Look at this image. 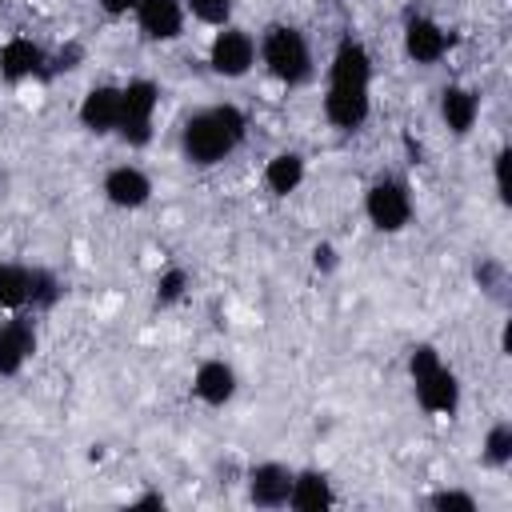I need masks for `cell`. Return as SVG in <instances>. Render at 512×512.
<instances>
[{"instance_id": "18", "label": "cell", "mask_w": 512, "mask_h": 512, "mask_svg": "<svg viewBox=\"0 0 512 512\" xmlns=\"http://www.w3.org/2000/svg\"><path fill=\"white\" fill-rule=\"evenodd\" d=\"M440 108H444V120H448L452 132H468L472 120H476V96L464 92V88H448Z\"/></svg>"}, {"instance_id": "29", "label": "cell", "mask_w": 512, "mask_h": 512, "mask_svg": "<svg viewBox=\"0 0 512 512\" xmlns=\"http://www.w3.org/2000/svg\"><path fill=\"white\" fill-rule=\"evenodd\" d=\"M332 264H336V252H332L328 244H320V248H316V268H332Z\"/></svg>"}, {"instance_id": "22", "label": "cell", "mask_w": 512, "mask_h": 512, "mask_svg": "<svg viewBox=\"0 0 512 512\" xmlns=\"http://www.w3.org/2000/svg\"><path fill=\"white\" fill-rule=\"evenodd\" d=\"M484 448H488V460H492V464H504V460L512 456V428H508V424H496V428L488 432V444H484Z\"/></svg>"}, {"instance_id": "15", "label": "cell", "mask_w": 512, "mask_h": 512, "mask_svg": "<svg viewBox=\"0 0 512 512\" xmlns=\"http://www.w3.org/2000/svg\"><path fill=\"white\" fill-rule=\"evenodd\" d=\"M232 388H236V376H232V368L220 364V360H208V364L196 372V392H200V400H208V404H224V400L232 396Z\"/></svg>"}, {"instance_id": "24", "label": "cell", "mask_w": 512, "mask_h": 512, "mask_svg": "<svg viewBox=\"0 0 512 512\" xmlns=\"http://www.w3.org/2000/svg\"><path fill=\"white\" fill-rule=\"evenodd\" d=\"M436 368H440L436 348H428V344H424V348H416V352H412V376H416V380H424V376H428V372H436Z\"/></svg>"}, {"instance_id": "9", "label": "cell", "mask_w": 512, "mask_h": 512, "mask_svg": "<svg viewBox=\"0 0 512 512\" xmlns=\"http://www.w3.org/2000/svg\"><path fill=\"white\" fill-rule=\"evenodd\" d=\"M332 84L340 88H368V52L356 40H344L332 60Z\"/></svg>"}, {"instance_id": "25", "label": "cell", "mask_w": 512, "mask_h": 512, "mask_svg": "<svg viewBox=\"0 0 512 512\" xmlns=\"http://www.w3.org/2000/svg\"><path fill=\"white\" fill-rule=\"evenodd\" d=\"M432 508H464V512H472L476 500L464 496V492H440V496H432Z\"/></svg>"}, {"instance_id": "10", "label": "cell", "mask_w": 512, "mask_h": 512, "mask_svg": "<svg viewBox=\"0 0 512 512\" xmlns=\"http://www.w3.org/2000/svg\"><path fill=\"white\" fill-rule=\"evenodd\" d=\"M288 492H292L288 468H280V464H260V468L252 472V500H256V504H264V508L288 504Z\"/></svg>"}, {"instance_id": "4", "label": "cell", "mask_w": 512, "mask_h": 512, "mask_svg": "<svg viewBox=\"0 0 512 512\" xmlns=\"http://www.w3.org/2000/svg\"><path fill=\"white\" fill-rule=\"evenodd\" d=\"M368 216H372V224H376V228H384V232L404 228V224H408V216H412V204H408L404 184H396V180L376 184V188L368 192Z\"/></svg>"}, {"instance_id": "2", "label": "cell", "mask_w": 512, "mask_h": 512, "mask_svg": "<svg viewBox=\"0 0 512 512\" xmlns=\"http://www.w3.org/2000/svg\"><path fill=\"white\" fill-rule=\"evenodd\" d=\"M264 60H268L272 76H280L288 84H300L308 76V44L296 28H272L264 36Z\"/></svg>"}, {"instance_id": "3", "label": "cell", "mask_w": 512, "mask_h": 512, "mask_svg": "<svg viewBox=\"0 0 512 512\" xmlns=\"http://www.w3.org/2000/svg\"><path fill=\"white\" fill-rule=\"evenodd\" d=\"M156 100H160V92H156V84H148V80H132V84L120 92V124H116V128L124 132V140H132V144H144V140H148Z\"/></svg>"}, {"instance_id": "28", "label": "cell", "mask_w": 512, "mask_h": 512, "mask_svg": "<svg viewBox=\"0 0 512 512\" xmlns=\"http://www.w3.org/2000/svg\"><path fill=\"white\" fill-rule=\"evenodd\" d=\"M496 188H500V200L512 196V192H508V152L496 156Z\"/></svg>"}, {"instance_id": "14", "label": "cell", "mask_w": 512, "mask_h": 512, "mask_svg": "<svg viewBox=\"0 0 512 512\" xmlns=\"http://www.w3.org/2000/svg\"><path fill=\"white\" fill-rule=\"evenodd\" d=\"M444 32L432 24V20H412L408 24V36H404V48H408V56L412 60H420V64H432V60H440V52H444Z\"/></svg>"}, {"instance_id": "1", "label": "cell", "mask_w": 512, "mask_h": 512, "mask_svg": "<svg viewBox=\"0 0 512 512\" xmlns=\"http://www.w3.org/2000/svg\"><path fill=\"white\" fill-rule=\"evenodd\" d=\"M240 136H244V116L232 104H220V108H208V112L188 120L184 152L196 164H216V160H224L240 144Z\"/></svg>"}, {"instance_id": "26", "label": "cell", "mask_w": 512, "mask_h": 512, "mask_svg": "<svg viewBox=\"0 0 512 512\" xmlns=\"http://www.w3.org/2000/svg\"><path fill=\"white\" fill-rule=\"evenodd\" d=\"M180 292H184V272H180V268H172V272L160 280V300L168 304V300H176Z\"/></svg>"}, {"instance_id": "19", "label": "cell", "mask_w": 512, "mask_h": 512, "mask_svg": "<svg viewBox=\"0 0 512 512\" xmlns=\"http://www.w3.org/2000/svg\"><path fill=\"white\" fill-rule=\"evenodd\" d=\"M300 176H304V164H300V156H292V152H284V156H276V160L268 164V188H272L276 196H288V192L300 184Z\"/></svg>"}, {"instance_id": "7", "label": "cell", "mask_w": 512, "mask_h": 512, "mask_svg": "<svg viewBox=\"0 0 512 512\" xmlns=\"http://www.w3.org/2000/svg\"><path fill=\"white\" fill-rule=\"evenodd\" d=\"M32 348H36L32 324H28V320H8V324L0 328V376L16 372V368L28 360Z\"/></svg>"}, {"instance_id": "21", "label": "cell", "mask_w": 512, "mask_h": 512, "mask_svg": "<svg viewBox=\"0 0 512 512\" xmlns=\"http://www.w3.org/2000/svg\"><path fill=\"white\" fill-rule=\"evenodd\" d=\"M28 300L32 304H52L56 300V276L52 272H28Z\"/></svg>"}, {"instance_id": "5", "label": "cell", "mask_w": 512, "mask_h": 512, "mask_svg": "<svg viewBox=\"0 0 512 512\" xmlns=\"http://www.w3.org/2000/svg\"><path fill=\"white\" fill-rule=\"evenodd\" d=\"M252 64V36L248 32H220L212 44V68L224 76H240Z\"/></svg>"}, {"instance_id": "30", "label": "cell", "mask_w": 512, "mask_h": 512, "mask_svg": "<svg viewBox=\"0 0 512 512\" xmlns=\"http://www.w3.org/2000/svg\"><path fill=\"white\" fill-rule=\"evenodd\" d=\"M100 4H104L108 12H128V8H136L140 0H100Z\"/></svg>"}, {"instance_id": "6", "label": "cell", "mask_w": 512, "mask_h": 512, "mask_svg": "<svg viewBox=\"0 0 512 512\" xmlns=\"http://www.w3.org/2000/svg\"><path fill=\"white\" fill-rule=\"evenodd\" d=\"M324 108H328V120H332V124H340V128H360L364 116H368V88H340V84H332Z\"/></svg>"}, {"instance_id": "12", "label": "cell", "mask_w": 512, "mask_h": 512, "mask_svg": "<svg viewBox=\"0 0 512 512\" xmlns=\"http://www.w3.org/2000/svg\"><path fill=\"white\" fill-rule=\"evenodd\" d=\"M140 28L156 40H168L180 32V4L176 0H140Z\"/></svg>"}, {"instance_id": "20", "label": "cell", "mask_w": 512, "mask_h": 512, "mask_svg": "<svg viewBox=\"0 0 512 512\" xmlns=\"http://www.w3.org/2000/svg\"><path fill=\"white\" fill-rule=\"evenodd\" d=\"M24 300H28V268L0 264V304L20 308Z\"/></svg>"}, {"instance_id": "27", "label": "cell", "mask_w": 512, "mask_h": 512, "mask_svg": "<svg viewBox=\"0 0 512 512\" xmlns=\"http://www.w3.org/2000/svg\"><path fill=\"white\" fill-rule=\"evenodd\" d=\"M476 280H480L488 292H500V268H496V264H480V268H476Z\"/></svg>"}, {"instance_id": "17", "label": "cell", "mask_w": 512, "mask_h": 512, "mask_svg": "<svg viewBox=\"0 0 512 512\" xmlns=\"http://www.w3.org/2000/svg\"><path fill=\"white\" fill-rule=\"evenodd\" d=\"M40 64H44V56H40V48H36L32 40H8V44H4V52H0V68H4V76H8V80L32 76Z\"/></svg>"}, {"instance_id": "13", "label": "cell", "mask_w": 512, "mask_h": 512, "mask_svg": "<svg viewBox=\"0 0 512 512\" xmlns=\"http://www.w3.org/2000/svg\"><path fill=\"white\" fill-rule=\"evenodd\" d=\"M416 392H420V404L428 412H452L456 408V376L448 368H436L424 380H416Z\"/></svg>"}, {"instance_id": "8", "label": "cell", "mask_w": 512, "mask_h": 512, "mask_svg": "<svg viewBox=\"0 0 512 512\" xmlns=\"http://www.w3.org/2000/svg\"><path fill=\"white\" fill-rule=\"evenodd\" d=\"M80 120L92 132H108L120 124V88H92L80 104Z\"/></svg>"}, {"instance_id": "16", "label": "cell", "mask_w": 512, "mask_h": 512, "mask_svg": "<svg viewBox=\"0 0 512 512\" xmlns=\"http://www.w3.org/2000/svg\"><path fill=\"white\" fill-rule=\"evenodd\" d=\"M288 504L300 508V512H320L332 504V492H328V480L316 476V472H304L292 480V492H288Z\"/></svg>"}, {"instance_id": "23", "label": "cell", "mask_w": 512, "mask_h": 512, "mask_svg": "<svg viewBox=\"0 0 512 512\" xmlns=\"http://www.w3.org/2000/svg\"><path fill=\"white\" fill-rule=\"evenodd\" d=\"M188 4H192V12H196L200 20H208V24H224L228 12H232V0H188Z\"/></svg>"}, {"instance_id": "11", "label": "cell", "mask_w": 512, "mask_h": 512, "mask_svg": "<svg viewBox=\"0 0 512 512\" xmlns=\"http://www.w3.org/2000/svg\"><path fill=\"white\" fill-rule=\"evenodd\" d=\"M104 192H108L112 204H120V208H136V204L148 200L152 188H148V176H144V172H136V168H116V172H108Z\"/></svg>"}]
</instances>
